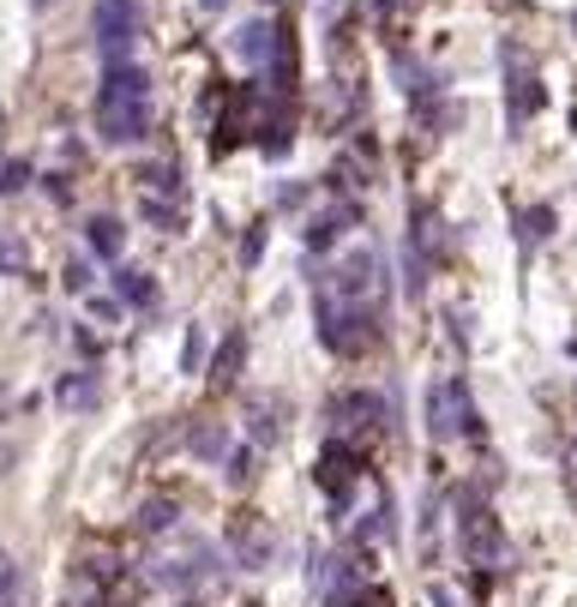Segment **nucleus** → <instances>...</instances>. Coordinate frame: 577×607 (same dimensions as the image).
I'll use <instances>...</instances> for the list:
<instances>
[{"mask_svg": "<svg viewBox=\"0 0 577 607\" xmlns=\"http://www.w3.org/2000/svg\"><path fill=\"white\" fill-rule=\"evenodd\" d=\"M204 7H211V12H217V7H229V0H204Z\"/></svg>", "mask_w": 577, "mask_h": 607, "instance_id": "22", "label": "nucleus"}, {"mask_svg": "<svg viewBox=\"0 0 577 607\" xmlns=\"http://www.w3.org/2000/svg\"><path fill=\"white\" fill-rule=\"evenodd\" d=\"M428 433L433 439H476V404H469V385L464 379H440L428 385Z\"/></svg>", "mask_w": 577, "mask_h": 607, "instance_id": "2", "label": "nucleus"}, {"mask_svg": "<svg viewBox=\"0 0 577 607\" xmlns=\"http://www.w3.org/2000/svg\"><path fill=\"white\" fill-rule=\"evenodd\" d=\"M433 607H457V602H452V589H433Z\"/></svg>", "mask_w": 577, "mask_h": 607, "instance_id": "21", "label": "nucleus"}, {"mask_svg": "<svg viewBox=\"0 0 577 607\" xmlns=\"http://www.w3.org/2000/svg\"><path fill=\"white\" fill-rule=\"evenodd\" d=\"M133 523L145 529V536H169V529H175V499H145Z\"/></svg>", "mask_w": 577, "mask_h": 607, "instance_id": "9", "label": "nucleus"}, {"mask_svg": "<svg viewBox=\"0 0 577 607\" xmlns=\"http://www.w3.org/2000/svg\"><path fill=\"white\" fill-rule=\"evenodd\" d=\"M60 283H67L73 295H85V289H91V265H85V260H73V265H67V277H60Z\"/></svg>", "mask_w": 577, "mask_h": 607, "instance_id": "14", "label": "nucleus"}, {"mask_svg": "<svg viewBox=\"0 0 577 607\" xmlns=\"http://www.w3.org/2000/svg\"><path fill=\"white\" fill-rule=\"evenodd\" d=\"M24 175H31L24 163H0V192H19V187H24Z\"/></svg>", "mask_w": 577, "mask_h": 607, "instance_id": "15", "label": "nucleus"}, {"mask_svg": "<svg viewBox=\"0 0 577 607\" xmlns=\"http://www.w3.org/2000/svg\"><path fill=\"white\" fill-rule=\"evenodd\" d=\"M91 31H97V55L102 60H133L138 7H133V0H97V7H91Z\"/></svg>", "mask_w": 577, "mask_h": 607, "instance_id": "3", "label": "nucleus"}, {"mask_svg": "<svg viewBox=\"0 0 577 607\" xmlns=\"http://www.w3.org/2000/svg\"><path fill=\"white\" fill-rule=\"evenodd\" d=\"M85 241H91V253L97 260H121V223H114V217H91V223H85Z\"/></svg>", "mask_w": 577, "mask_h": 607, "instance_id": "6", "label": "nucleus"}, {"mask_svg": "<svg viewBox=\"0 0 577 607\" xmlns=\"http://www.w3.org/2000/svg\"><path fill=\"white\" fill-rule=\"evenodd\" d=\"M187 445L199 451V457H223V451H229V433H223V428H199V433H187Z\"/></svg>", "mask_w": 577, "mask_h": 607, "instance_id": "11", "label": "nucleus"}, {"mask_svg": "<svg viewBox=\"0 0 577 607\" xmlns=\"http://www.w3.org/2000/svg\"><path fill=\"white\" fill-rule=\"evenodd\" d=\"M145 217H151V223H163V229H175V211H169V205H157V199H145Z\"/></svg>", "mask_w": 577, "mask_h": 607, "instance_id": "19", "label": "nucleus"}, {"mask_svg": "<svg viewBox=\"0 0 577 607\" xmlns=\"http://www.w3.org/2000/svg\"><path fill=\"white\" fill-rule=\"evenodd\" d=\"M145 67L133 60H102V90H97V133L109 145H133L151 126V90Z\"/></svg>", "mask_w": 577, "mask_h": 607, "instance_id": "1", "label": "nucleus"}, {"mask_svg": "<svg viewBox=\"0 0 577 607\" xmlns=\"http://www.w3.org/2000/svg\"><path fill=\"white\" fill-rule=\"evenodd\" d=\"M247 433H253V445H277V433H284V404H277V397H247Z\"/></svg>", "mask_w": 577, "mask_h": 607, "instance_id": "5", "label": "nucleus"}, {"mask_svg": "<svg viewBox=\"0 0 577 607\" xmlns=\"http://www.w3.org/2000/svg\"><path fill=\"white\" fill-rule=\"evenodd\" d=\"M241 55H247V60H265V48H271V24H265V19H253L247 24V31H241Z\"/></svg>", "mask_w": 577, "mask_h": 607, "instance_id": "10", "label": "nucleus"}, {"mask_svg": "<svg viewBox=\"0 0 577 607\" xmlns=\"http://www.w3.org/2000/svg\"><path fill=\"white\" fill-rule=\"evenodd\" d=\"M114 295L133 307H157V283L145 277V271H114Z\"/></svg>", "mask_w": 577, "mask_h": 607, "instance_id": "8", "label": "nucleus"}, {"mask_svg": "<svg viewBox=\"0 0 577 607\" xmlns=\"http://www.w3.org/2000/svg\"><path fill=\"white\" fill-rule=\"evenodd\" d=\"M0 271H24V247H19V241H0Z\"/></svg>", "mask_w": 577, "mask_h": 607, "instance_id": "17", "label": "nucleus"}, {"mask_svg": "<svg viewBox=\"0 0 577 607\" xmlns=\"http://www.w3.org/2000/svg\"><path fill=\"white\" fill-rule=\"evenodd\" d=\"M235 361H241V338H229L223 349H217V367H211V379H217V385H235Z\"/></svg>", "mask_w": 577, "mask_h": 607, "instance_id": "12", "label": "nucleus"}, {"mask_svg": "<svg viewBox=\"0 0 577 607\" xmlns=\"http://www.w3.org/2000/svg\"><path fill=\"white\" fill-rule=\"evenodd\" d=\"M223 463H229V482H247V475H253V451L247 445H241V451H223Z\"/></svg>", "mask_w": 577, "mask_h": 607, "instance_id": "13", "label": "nucleus"}, {"mask_svg": "<svg viewBox=\"0 0 577 607\" xmlns=\"http://www.w3.org/2000/svg\"><path fill=\"white\" fill-rule=\"evenodd\" d=\"M55 397L67 409H97V373H67V379L55 385Z\"/></svg>", "mask_w": 577, "mask_h": 607, "instance_id": "7", "label": "nucleus"}, {"mask_svg": "<svg viewBox=\"0 0 577 607\" xmlns=\"http://www.w3.org/2000/svg\"><path fill=\"white\" fill-rule=\"evenodd\" d=\"M181 361H187V373H199V361H204V331H192V338H187Z\"/></svg>", "mask_w": 577, "mask_h": 607, "instance_id": "16", "label": "nucleus"}, {"mask_svg": "<svg viewBox=\"0 0 577 607\" xmlns=\"http://www.w3.org/2000/svg\"><path fill=\"white\" fill-rule=\"evenodd\" d=\"M362 607H391V596H379V589H367V596H362Z\"/></svg>", "mask_w": 577, "mask_h": 607, "instance_id": "20", "label": "nucleus"}, {"mask_svg": "<svg viewBox=\"0 0 577 607\" xmlns=\"http://www.w3.org/2000/svg\"><path fill=\"white\" fill-rule=\"evenodd\" d=\"M229 548H235V560L247 565V572H265L271 553H277V541H271V529L253 518V511H241V518L229 523Z\"/></svg>", "mask_w": 577, "mask_h": 607, "instance_id": "4", "label": "nucleus"}, {"mask_svg": "<svg viewBox=\"0 0 577 607\" xmlns=\"http://www.w3.org/2000/svg\"><path fill=\"white\" fill-rule=\"evenodd\" d=\"M12 584H19V577H12V560L0 553V607H12Z\"/></svg>", "mask_w": 577, "mask_h": 607, "instance_id": "18", "label": "nucleus"}]
</instances>
